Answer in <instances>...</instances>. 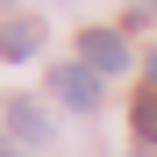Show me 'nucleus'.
<instances>
[{"label":"nucleus","mask_w":157,"mask_h":157,"mask_svg":"<svg viewBox=\"0 0 157 157\" xmlns=\"http://www.w3.org/2000/svg\"><path fill=\"white\" fill-rule=\"evenodd\" d=\"M50 86H57L64 107H100V71H93V64H57Z\"/></svg>","instance_id":"obj_1"},{"label":"nucleus","mask_w":157,"mask_h":157,"mask_svg":"<svg viewBox=\"0 0 157 157\" xmlns=\"http://www.w3.org/2000/svg\"><path fill=\"white\" fill-rule=\"evenodd\" d=\"M78 50H86V64H93L100 78H107V71H128V43H121L114 29H86V36H78Z\"/></svg>","instance_id":"obj_2"},{"label":"nucleus","mask_w":157,"mask_h":157,"mask_svg":"<svg viewBox=\"0 0 157 157\" xmlns=\"http://www.w3.org/2000/svg\"><path fill=\"white\" fill-rule=\"evenodd\" d=\"M36 43H43V21H7V29H0V50H7V57H29Z\"/></svg>","instance_id":"obj_3"},{"label":"nucleus","mask_w":157,"mask_h":157,"mask_svg":"<svg viewBox=\"0 0 157 157\" xmlns=\"http://www.w3.org/2000/svg\"><path fill=\"white\" fill-rule=\"evenodd\" d=\"M14 136H29V143H43V136H50V121H43V107H14Z\"/></svg>","instance_id":"obj_4"},{"label":"nucleus","mask_w":157,"mask_h":157,"mask_svg":"<svg viewBox=\"0 0 157 157\" xmlns=\"http://www.w3.org/2000/svg\"><path fill=\"white\" fill-rule=\"evenodd\" d=\"M136 128L157 143V93H143V100H136Z\"/></svg>","instance_id":"obj_5"},{"label":"nucleus","mask_w":157,"mask_h":157,"mask_svg":"<svg viewBox=\"0 0 157 157\" xmlns=\"http://www.w3.org/2000/svg\"><path fill=\"white\" fill-rule=\"evenodd\" d=\"M150 86H157V57H150Z\"/></svg>","instance_id":"obj_6"},{"label":"nucleus","mask_w":157,"mask_h":157,"mask_svg":"<svg viewBox=\"0 0 157 157\" xmlns=\"http://www.w3.org/2000/svg\"><path fill=\"white\" fill-rule=\"evenodd\" d=\"M0 157H7V150H0Z\"/></svg>","instance_id":"obj_7"},{"label":"nucleus","mask_w":157,"mask_h":157,"mask_svg":"<svg viewBox=\"0 0 157 157\" xmlns=\"http://www.w3.org/2000/svg\"><path fill=\"white\" fill-rule=\"evenodd\" d=\"M150 14H157V7H150Z\"/></svg>","instance_id":"obj_8"}]
</instances>
